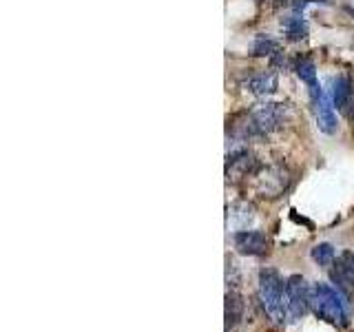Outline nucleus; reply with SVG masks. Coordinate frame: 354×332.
I'll list each match as a JSON object with an SVG mask.
<instances>
[{"label":"nucleus","instance_id":"nucleus-1","mask_svg":"<svg viewBox=\"0 0 354 332\" xmlns=\"http://www.w3.org/2000/svg\"><path fill=\"white\" fill-rule=\"evenodd\" d=\"M259 304L274 324H286V284L274 268H263L259 273Z\"/></svg>","mask_w":354,"mask_h":332},{"label":"nucleus","instance_id":"nucleus-2","mask_svg":"<svg viewBox=\"0 0 354 332\" xmlns=\"http://www.w3.org/2000/svg\"><path fill=\"white\" fill-rule=\"evenodd\" d=\"M348 299L343 297L339 290L330 288L328 284L317 282L310 286V308L315 310V315L324 321H330L335 326H346L348 324Z\"/></svg>","mask_w":354,"mask_h":332},{"label":"nucleus","instance_id":"nucleus-3","mask_svg":"<svg viewBox=\"0 0 354 332\" xmlns=\"http://www.w3.org/2000/svg\"><path fill=\"white\" fill-rule=\"evenodd\" d=\"M286 308L290 319H301L310 310V286L301 275H290L286 279Z\"/></svg>","mask_w":354,"mask_h":332},{"label":"nucleus","instance_id":"nucleus-4","mask_svg":"<svg viewBox=\"0 0 354 332\" xmlns=\"http://www.w3.org/2000/svg\"><path fill=\"white\" fill-rule=\"evenodd\" d=\"M235 248L241 255L257 257V255L268 252V237L259 230H239L235 232Z\"/></svg>","mask_w":354,"mask_h":332},{"label":"nucleus","instance_id":"nucleus-5","mask_svg":"<svg viewBox=\"0 0 354 332\" xmlns=\"http://www.w3.org/2000/svg\"><path fill=\"white\" fill-rule=\"evenodd\" d=\"M243 86H246V91H250L252 95L266 98V95H272L277 91V86H279V77H277L274 69L257 71V73H252L243 80Z\"/></svg>","mask_w":354,"mask_h":332},{"label":"nucleus","instance_id":"nucleus-6","mask_svg":"<svg viewBox=\"0 0 354 332\" xmlns=\"http://www.w3.org/2000/svg\"><path fill=\"white\" fill-rule=\"evenodd\" d=\"M288 186V173L281 169V166H274V169H268L259 175L257 188L263 197H279Z\"/></svg>","mask_w":354,"mask_h":332},{"label":"nucleus","instance_id":"nucleus-7","mask_svg":"<svg viewBox=\"0 0 354 332\" xmlns=\"http://www.w3.org/2000/svg\"><path fill=\"white\" fill-rule=\"evenodd\" d=\"M297 75L301 77V80L308 84L310 89V98H313V104L317 102V100L324 95V91H321V86L317 82V69H315V62L310 58H299L297 60V66H295Z\"/></svg>","mask_w":354,"mask_h":332},{"label":"nucleus","instance_id":"nucleus-8","mask_svg":"<svg viewBox=\"0 0 354 332\" xmlns=\"http://www.w3.org/2000/svg\"><path fill=\"white\" fill-rule=\"evenodd\" d=\"M254 219V208L248 202H237L228 208V224L235 228V232L246 230Z\"/></svg>","mask_w":354,"mask_h":332},{"label":"nucleus","instance_id":"nucleus-9","mask_svg":"<svg viewBox=\"0 0 354 332\" xmlns=\"http://www.w3.org/2000/svg\"><path fill=\"white\" fill-rule=\"evenodd\" d=\"M315 113H317V124L321 131L328 133V136L337 133V118H335V111H332V104L326 95H321L315 102Z\"/></svg>","mask_w":354,"mask_h":332},{"label":"nucleus","instance_id":"nucleus-10","mask_svg":"<svg viewBox=\"0 0 354 332\" xmlns=\"http://www.w3.org/2000/svg\"><path fill=\"white\" fill-rule=\"evenodd\" d=\"M243 310H246V304H243V297L237 290H228L226 293V306H224V317H226V330L235 328L239 321L243 319Z\"/></svg>","mask_w":354,"mask_h":332},{"label":"nucleus","instance_id":"nucleus-11","mask_svg":"<svg viewBox=\"0 0 354 332\" xmlns=\"http://www.w3.org/2000/svg\"><path fill=\"white\" fill-rule=\"evenodd\" d=\"M281 29H283V36L292 42H299L308 36V22L299 14L281 18Z\"/></svg>","mask_w":354,"mask_h":332},{"label":"nucleus","instance_id":"nucleus-12","mask_svg":"<svg viewBox=\"0 0 354 332\" xmlns=\"http://www.w3.org/2000/svg\"><path fill=\"white\" fill-rule=\"evenodd\" d=\"M352 82L348 80V77H343V75H339L335 82H332V102H335V107L339 109V111H343L346 109V104H348V98H350V93H352Z\"/></svg>","mask_w":354,"mask_h":332},{"label":"nucleus","instance_id":"nucleus-13","mask_svg":"<svg viewBox=\"0 0 354 332\" xmlns=\"http://www.w3.org/2000/svg\"><path fill=\"white\" fill-rule=\"evenodd\" d=\"M277 51H281L279 42H277L274 38H270V36H263V33H259V36L254 38V42H252V55H257V58H266V55L272 58Z\"/></svg>","mask_w":354,"mask_h":332},{"label":"nucleus","instance_id":"nucleus-14","mask_svg":"<svg viewBox=\"0 0 354 332\" xmlns=\"http://www.w3.org/2000/svg\"><path fill=\"white\" fill-rule=\"evenodd\" d=\"M313 259L319 266H332L335 264V248H332L330 243H317L313 248Z\"/></svg>","mask_w":354,"mask_h":332},{"label":"nucleus","instance_id":"nucleus-15","mask_svg":"<svg viewBox=\"0 0 354 332\" xmlns=\"http://www.w3.org/2000/svg\"><path fill=\"white\" fill-rule=\"evenodd\" d=\"M241 282L239 277V266L235 259H226V284H228V290H237V286Z\"/></svg>","mask_w":354,"mask_h":332},{"label":"nucleus","instance_id":"nucleus-16","mask_svg":"<svg viewBox=\"0 0 354 332\" xmlns=\"http://www.w3.org/2000/svg\"><path fill=\"white\" fill-rule=\"evenodd\" d=\"M330 0H288V7H292L295 11H304L308 5H328Z\"/></svg>","mask_w":354,"mask_h":332},{"label":"nucleus","instance_id":"nucleus-17","mask_svg":"<svg viewBox=\"0 0 354 332\" xmlns=\"http://www.w3.org/2000/svg\"><path fill=\"white\" fill-rule=\"evenodd\" d=\"M343 116H346L350 122H354V86H352V93L348 98V104H346V109H343Z\"/></svg>","mask_w":354,"mask_h":332},{"label":"nucleus","instance_id":"nucleus-18","mask_svg":"<svg viewBox=\"0 0 354 332\" xmlns=\"http://www.w3.org/2000/svg\"><path fill=\"white\" fill-rule=\"evenodd\" d=\"M350 14H352V16H354V9H350Z\"/></svg>","mask_w":354,"mask_h":332}]
</instances>
